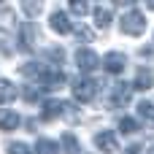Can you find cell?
<instances>
[{
    "label": "cell",
    "mask_w": 154,
    "mask_h": 154,
    "mask_svg": "<svg viewBox=\"0 0 154 154\" xmlns=\"http://www.w3.org/2000/svg\"><path fill=\"white\" fill-rule=\"evenodd\" d=\"M119 27H122L125 35H141V32L146 30V16H143L138 8H130V11H125V16L119 19Z\"/></svg>",
    "instance_id": "1"
},
{
    "label": "cell",
    "mask_w": 154,
    "mask_h": 154,
    "mask_svg": "<svg viewBox=\"0 0 154 154\" xmlns=\"http://www.w3.org/2000/svg\"><path fill=\"white\" fill-rule=\"evenodd\" d=\"M95 95H97V84H95V81H89V79H79V81L73 84V97H76L79 103H92Z\"/></svg>",
    "instance_id": "2"
},
{
    "label": "cell",
    "mask_w": 154,
    "mask_h": 154,
    "mask_svg": "<svg viewBox=\"0 0 154 154\" xmlns=\"http://www.w3.org/2000/svg\"><path fill=\"white\" fill-rule=\"evenodd\" d=\"M76 62H79V70H84V73H92V70L100 68V57L92 49H79L76 51Z\"/></svg>",
    "instance_id": "3"
},
{
    "label": "cell",
    "mask_w": 154,
    "mask_h": 154,
    "mask_svg": "<svg viewBox=\"0 0 154 154\" xmlns=\"http://www.w3.org/2000/svg\"><path fill=\"white\" fill-rule=\"evenodd\" d=\"M95 146H97L100 152H106V154H114V152H119L116 135H114L111 130H103V133H97V135H95Z\"/></svg>",
    "instance_id": "4"
},
{
    "label": "cell",
    "mask_w": 154,
    "mask_h": 154,
    "mask_svg": "<svg viewBox=\"0 0 154 154\" xmlns=\"http://www.w3.org/2000/svg\"><path fill=\"white\" fill-rule=\"evenodd\" d=\"M49 22H51V30H54V32H60V35L73 32V22H70V16H68L65 11H54Z\"/></svg>",
    "instance_id": "5"
},
{
    "label": "cell",
    "mask_w": 154,
    "mask_h": 154,
    "mask_svg": "<svg viewBox=\"0 0 154 154\" xmlns=\"http://www.w3.org/2000/svg\"><path fill=\"white\" fill-rule=\"evenodd\" d=\"M125 65H127V57H125L122 51H111V54H106V60H103V68H106L108 73H122Z\"/></svg>",
    "instance_id": "6"
},
{
    "label": "cell",
    "mask_w": 154,
    "mask_h": 154,
    "mask_svg": "<svg viewBox=\"0 0 154 154\" xmlns=\"http://www.w3.org/2000/svg\"><path fill=\"white\" fill-rule=\"evenodd\" d=\"M60 84H65V73L62 70H46V73H41V87L43 89H57Z\"/></svg>",
    "instance_id": "7"
},
{
    "label": "cell",
    "mask_w": 154,
    "mask_h": 154,
    "mask_svg": "<svg viewBox=\"0 0 154 154\" xmlns=\"http://www.w3.org/2000/svg\"><path fill=\"white\" fill-rule=\"evenodd\" d=\"M152 87H154V73L149 68H141L135 81H133V89H152Z\"/></svg>",
    "instance_id": "8"
},
{
    "label": "cell",
    "mask_w": 154,
    "mask_h": 154,
    "mask_svg": "<svg viewBox=\"0 0 154 154\" xmlns=\"http://www.w3.org/2000/svg\"><path fill=\"white\" fill-rule=\"evenodd\" d=\"M19 114L16 111H0V130H5V133H11V130H16L19 127Z\"/></svg>",
    "instance_id": "9"
},
{
    "label": "cell",
    "mask_w": 154,
    "mask_h": 154,
    "mask_svg": "<svg viewBox=\"0 0 154 154\" xmlns=\"http://www.w3.org/2000/svg\"><path fill=\"white\" fill-rule=\"evenodd\" d=\"M130 95H133V84H116V89H114V106L130 103Z\"/></svg>",
    "instance_id": "10"
},
{
    "label": "cell",
    "mask_w": 154,
    "mask_h": 154,
    "mask_svg": "<svg viewBox=\"0 0 154 154\" xmlns=\"http://www.w3.org/2000/svg\"><path fill=\"white\" fill-rule=\"evenodd\" d=\"M65 108H68V103H57V100H51V103H46V108H43V119H46V122H51V119L62 116V114H65Z\"/></svg>",
    "instance_id": "11"
},
{
    "label": "cell",
    "mask_w": 154,
    "mask_h": 154,
    "mask_svg": "<svg viewBox=\"0 0 154 154\" xmlns=\"http://www.w3.org/2000/svg\"><path fill=\"white\" fill-rule=\"evenodd\" d=\"M138 116L149 125V127H154V103H138Z\"/></svg>",
    "instance_id": "12"
},
{
    "label": "cell",
    "mask_w": 154,
    "mask_h": 154,
    "mask_svg": "<svg viewBox=\"0 0 154 154\" xmlns=\"http://www.w3.org/2000/svg\"><path fill=\"white\" fill-rule=\"evenodd\" d=\"M16 97V87L5 79H0V103H11Z\"/></svg>",
    "instance_id": "13"
},
{
    "label": "cell",
    "mask_w": 154,
    "mask_h": 154,
    "mask_svg": "<svg viewBox=\"0 0 154 154\" xmlns=\"http://www.w3.org/2000/svg\"><path fill=\"white\" fill-rule=\"evenodd\" d=\"M95 24L100 27V30H106L108 24H111V8H95Z\"/></svg>",
    "instance_id": "14"
},
{
    "label": "cell",
    "mask_w": 154,
    "mask_h": 154,
    "mask_svg": "<svg viewBox=\"0 0 154 154\" xmlns=\"http://www.w3.org/2000/svg\"><path fill=\"white\" fill-rule=\"evenodd\" d=\"M35 154H60V143H54V141H46V138H41V141L35 143Z\"/></svg>",
    "instance_id": "15"
},
{
    "label": "cell",
    "mask_w": 154,
    "mask_h": 154,
    "mask_svg": "<svg viewBox=\"0 0 154 154\" xmlns=\"http://www.w3.org/2000/svg\"><path fill=\"white\" fill-rule=\"evenodd\" d=\"M24 100L27 103H35V100H41V95H43V87L41 84H30V87H24Z\"/></svg>",
    "instance_id": "16"
},
{
    "label": "cell",
    "mask_w": 154,
    "mask_h": 154,
    "mask_svg": "<svg viewBox=\"0 0 154 154\" xmlns=\"http://www.w3.org/2000/svg\"><path fill=\"white\" fill-rule=\"evenodd\" d=\"M62 149H65V154H79V141H76V135L65 133V135H62Z\"/></svg>",
    "instance_id": "17"
},
{
    "label": "cell",
    "mask_w": 154,
    "mask_h": 154,
    "mask_svg": "<svg viewBox=\"0 0 154 154\" xmlns=\"http://www.w3.org/2000/svg\"><path fill=\"white\" fill-rule=\"evenodd\" d=\"M22 49L24 51L32 49V27L30 24H22Z\"/></svg>",
    "instance_id": "18"
},
{
    "label": "cell",
    "mask_w": 154,
    "mask_h": 154,
    "mask_svg": "<svg viewBox=\"0 0 154 154\" xmlns=\"http://www.w3.org/2000/svg\"><path fill=\"white\" fill-rule=\"evenodd\" d=\"M119 130H122L125 135H133V133H138V122L130 119V116H125V119L119 122Z\"/></svg>",
    "instance_id": "19"
},
{
    "label": "cell",
    "mask_w": 154,
    "mask_h": 154,
    "mask_svg": "<svg viewBox=\"0 0 154 154\" xmlns=\"http://www.w3.org/2000/svg\"><path fill=\"white\" fill-rule=\"evenodd\" d=\"M70 11H73L76 16H84V14H89V5H87L84 0H73V3H70Z\"/></svg>",
    "instance_id": "20"
},
{
    "label": "cell",
    "mask_w": 154,
    "mask_h": 154,
    "mask_svg": "<svg viewBox=\"0 0 154 154\" xmlns=\"http://www.w3.org/2000/svg\"><path fill=\"white\" fill-rule=\"evenodd\" d=\"M8 154H32V152H30L24 143H19V141H16V143H8Z\"/></svg>",
    "instance_id": "21"
},
{
    "label": "cell",
    "mask_w": 154,
    "mask_h": 154,
    "mask_svg": "<svg viewBox=\"0 0 154 154\" xmlns=\"http://www.w3.org/2000/svg\"><path fill=\"white\" fill-rule=\"evenodd\" d=\"M22 8H24V14H30V16L41 14V3H22Z\"/></svg>",
    "instance_id": "22"
},
{
    "label": "cell",
    "mask_w": 154,
    "mask_h": 154,
    "mask_svg": "<svg viewBox=\"0 0 154 154\" xmlns=\"http://www.w3.org/2000/svg\"><path fill=\"white\" fill-rule=\"evenodd\" d=\"M49 57H51V60H60V62L65 60V54H62V49H49Z\"/></svg>",
    "instance_id": "23"
},
{
    "label": "cell",
    "mask_w": 154,
    "mask_h": 154,
    "mask_svg": "<svg viewBox=\"0 0 154 154\" xmlns=\"http://www.w3.org/2000/svg\"><path fill=\"white\" fill-rule=\"evenodd\" d=\"M149 154H154V146H152V149H149Z\"/></svg>",
    "instance_id": "24"
}]
</instances>
